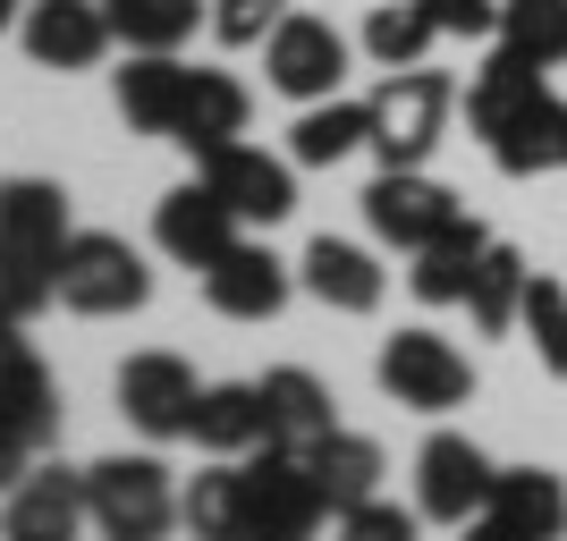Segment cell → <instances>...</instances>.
Masks as SVG:
<instances>
[{
	"mask_svg": "<svg viewBox=\"0 0 567 541\" xmlns=\"http://www.w3.org/2000/svg\"><path fill=\"white\" fill-rule=\"evenodd\" d=\"M69 195L51 178H9L0 187V313L34 322L60 305V254H69Z\"/></svg>",
	"mask_w": 567,
	"mask_h": 541,
	"instance_id": "1",
	"label": "cell"
},
{
	"mask_svg": "<svg viewBox=\"0 0 567 541\" xmlns=\"http://www.w3.org/2000/svg\"><path fill=\"white\" fill-rule=\"evenodd\" d=\"M153 296V271L127 237L111 229H76L69 254H60V305L85 313V322H118V313H144Z\"/></svg>",
	"mask_w": 567,
	"mask_h": 541,
	"instance_id": "5",
	"label": "cell"
},
{
	"mask_svg": "<svg viewBox=\"0 0 567 541\" xmlns=\"http://www.w3.org/2000/svg\"><path fill=\"white\" fill-rule=\"evenodd\" d=\"M306 466H313V482H322V499H331V517L381 491V440H364V431H348V424L322 431V440L306 448Z\"/></svg>",
	"mask_w": 567,
	"mask_h": 541,
	"instance_id": "26",
	"label": "cell"
},
{
	"mask_svg": "<svg viewBox=\"0 0 567 541\" xmlns=\"http://www.w3.org/2000/svg\"><path fill=\"white\" fill-rule=\"evenodd\" d=\"M187 85H195V69L178 51H127V69H118V118L136 136H178Z\"/></svg>",
	"mask_w": 567,
	"mask_h": 541,
	"instance_id": "16",
	"label": "cell"
},
{
	"mask_svg": "<svg viewBox=\"0 0 567 541\" xmlns=\"http://www.w3.org/2000/svg\"><path fill=\"white\" fill-rule=\"evenodd\" d=\"M288 18V0H213V34L220 43H262Z\"/></svg>",
	"mask_w": 567,
	"mask_h": 541,
	"instance_id": "35",
	"label": "cell"
},
{
	"mask_svg": "<svg viewBox=\"0 0 567 541\" xmlns=\"http://www.w3.org/2000/svg\"><path fill=\"white\" fill-rule=\"evenodd\" d=\"M25 18V0H0V25H18Z\"/></svg>",
	"mask_w": 567,
	"mask_h": 541,
	"instance_id": "39",
	"label": "cell"
},
{
	"mask_svg": "<svg viewBox=\"0 0 567 541\" xmlns=\"http://www.w3.org/2000/svg\"><path fill=\"white\" fill-rule=\"evenodd\" d=\"M517 330L534 339V355H543V373H550V381H567V288L550 280V271H534V280H525Z\"/></svg>",
	"mask_w": 567,
	"mask_h": 541,
	"instance_id": "33",
	"label": "cell"
},
{
	"mask_svg": "<svg viewBox=\"0 0 567 541\" xmlns=\"http://www.w3.org/2000/svg\"><path fill=\"white\" fill-rule=\"evenodd\" d=\"M543 76H550V69H534L525 51H508V43H499L492 60H483V69L466 76V127H474L483 144H492L499 127H508V118L525 111V102L543 94Z\"/></svg>",
	"mask_w": 567,
	"mask_h": 541,
	"instance_id": "23",
	"label": "cell"
},
{
	"mask_svg": "<svg viewBox=\"0 0 567 541\" xmlns=\"http://www.w3.org/2000/svg\"><path fill=\"white\" fill-rule=\"evenodd\" d=\"M483 153L499 162V178H550V169H567V102L543 85Z\"/></svg>",
	"mask_w": 567,
	"mask_h": 541,
	"instance_id": "17",
	"label": "cell"
},
{
	"mask_svg": "<svg viewBox=\"0 0 567 541\" xmlns=\"http://www.w3.org/2000/svg\"><path fill=\"white\" fill-rule=\"evenodd\" d=\"M18 330H25V322H9V313H0V431L43 457V448L60 440V381L43 373V355L25 347Z\"/></svg>",
	"mask_w": 567,
	"mask_h": 541,
	"instance_id": "11",
	"label": "cell"
},
{
	"mask_svg": "<svg viewBox=\"0 0 567 541\" xmlns=\"http://www.w3.org/2000/svg\"><path fill=\"white\" fill-rule=\"evenodd\" d=\"M373 381L406 406V415H450V406L474 398V364L441 339V330H390L381 355H373Z\"/></svg>",
	"mask_w": 567,
	"mask_h": 541,
	"instance_id": "6",
	"label": "cell"
},
{
	"mask_svg": "<svg viewBox=\"0 0 567 541\" xmlns=\"http://www.w3.org/2000/svg\"><path fill=\"white\" fill-rule=\"evenodd\" d=\"M102 18H111V43L127 51H178L213 9L204 0H102Z\"/></svg>",
	"mask_w": 567,
	"mask_h": 541,
	"instance_id": "29",
	"label": "cell"
},
{
	"mask_svg": "<svg viewBox=\"0 0 567 541\" xmlns=\"http://www.w3.org/2000/svg\"><path fill=\"white\" fill-rule=\"evenodd\" d=\"M262 76H271V94H288L297 111L306 102H331L348 85V34L331 18H306V9H288L271 34H262Z\"/></svg>",
	"mask_w": 567,
	"mask_h": 541,
	"instance_id": "7",
	"label": "cell"
},
{
	"mask_svg": "<svg viewBox=\"0 0 567 541\" xmlns=\"http://www.w3.org/2000/svg\"><path fill=\"white\" fill-rule=\"evenodd\" d=\"M229 541H255V533H229Z\"/></svg>",
	"mask_w": 567,
	"mask_h": 541,
	"instance_id": "41",
	"label": "cell"
},
{
	"mask_svg": "<svg viewBox=\"0 0 567 541\" xmlns=\"http://www.w3.org/2000/svg\"><path fill=\"white\" fill-rule=\"evenodd\" d=\"M364 111H373V136L364 144L381 153V169H424L441 127H450V111H457V85L441 69H390Z\"/></svg>",
	"mask_w": 567,
	"mask_h": 541,
	"instance_id": "4",
	"label": "cell"
},
{
	"mask_svg": "<svg viewBox=\"0 0 567 541\" xmlns=\"http://www.w3.org/2000/svg\"><path fill=\"white\" fill-rule=\"evenodd\" d=\"M0 541H34V533H0ZM69 541H76V533H69Z\"/></svg>",
	"mask_w": 567,
	"mask_h": 541,
	"instance_id": "40",
	"label": "cell"
},
{
	"mask_svg": "<svg viewBox=\"0 0 567 541\" xmlns=\"http://www.w3.org/2000/svg\"><path fill=\"white\" fill-rule=\"evenodd\" d=\"M76 524H85V474L76 466H25V482L9 491V524H0V533L69 541Z\"/></svg>",
	"mask_w": 567,
	"mask_h": 541,
	"instance_id": "21",
	"label": "cell"
},
{
	"mask_svg": "<svg viewBox=\"0 0 567 541\" xmlns=\"http://www.w3.org/2000/svg\"><path fill=\"white\" fill-rule=\"evenodd\" d=\"M441 34H457V43H483V34H499V0H415Z\"/></svg>",
	"mask_w": 567,
	"mask_h": 541,
	"instance_id": "36",
	"label": "cell"
},
{
	"mask_svg": "<svg viewBox=\"0 0 567 541\" xmlns=\"http://www.w3.org/2000/svg\"><path fill=\"white\" fill-rule=\"evenodd\" d=\"M195 406H204V381H195L187 355L144 347V355L118 364V415H127L144 440H187V431H195Z\"/></svg>",
	"mask_w": 567,
	"mask_h": 541,
	"instance_id": "8",
	"label": "cell"
},
{
	"mask_svg": "<svg viewBox=\"0 0 567 541\" xmlns=\"http://www.w3.org/2000/svg\"><path fill=\"white\" fill-rule=\"evenodd\" d=\"M483 246H492V229L474 212H457L450 229L432 237V246H415V271H406V288H415V305H466V288H474V262H483Z\"/></svg>",
	"mask_w": 567,
	"mask_h": 541,
	"instance_id": "18",
	"label": "cell"
},
{
	"mask_svg": "<svg viewBox=\"0 0 567 541\" xmlns=\"http://www.w3.org/2000/svg\"><path fill=\"white\" fill-rule=\"evenodd\" d=\"M297 280H306L331 313H373L381 288H390V271H381L364 246H348V237H313L306 262H297Z\"/></svg>",
	"mask_w": 567,
	"mask_h": 541,
	"instance_id": "20",
	"label": "cell"
},
{
	"mask_svg": "<svg viewBox=\"0 0 567 541\" xmlns=\"http://www.w3.org/2000/svg\"><path fill=\"white\" fill-rule=\"evenodd\" d=\"M499 43L525 51L534 69L567 60V0H499Z\"/></svg>",
	"mask_w": 567,
	"mask_h": 541,
	"instance_id": "31",
	"label": "cell"
},
{
	"mask_svg": "<svg viewBox=\"0 0 567 541\" xmlns=\"http://www.w3.org/2000/svg\"><path fill=\"white\" fill-rule=\"evenodd\" d=\"M195 178H204L237 220H255V229L297 212V178H288V162H271L262 144H213V153H195Z\"/></svg>",
	"mask_w": 567,
	"mask_h": 541,
	"instance_id": "10",
	"label": "cell"
},
{
	"mask_svg": "<svg viewBox=\"0 0 567 541\" xmlns=\"http://www.w3.org/2000/svg\"><path fill=\"white\" fill-rule=\"evenodd\" d=\"M178 524H187L195 541H229L237 533V457H213V466L178 491Z\"/></svg>",
	"mask_w": 567,
	"mask_h": 541,
	"instance_id": "32",
	"label": "cell"
},
{
	"mask_svg": "<svg viewBox=\"0 0 567 541\" xmlns=\"http://www.w3.org/2000/svg\"><path fill=\"white\" fill-rule=\"evenodd\" d=\"M483 508H492L499 524L534 533V541H559L567 533V482H559V474H543V466H499Z\"/></svg>",
	"mask_w": 567,
	"mask_h": 541,
	"instance_id": "24",
	"label": "cell"
},
{
	"mask_svg": "<svg viewBox=\"0 0 567 541\" xmlns=\"http://www.w3.org/2000/svg\"><path fill=\"white\" fill-rule=\"evenodd\" d=\"M262 424H271V448H297V457H306L322 431H339V406L306 364H280V373H262Z\"/></svg>",
	"mask_w": 567,
	"mask_h": 541,
	"instance_id": "19",
	"label": "cell"
},
{
	"mask_svg": "<svg viewBox=\"0 0 567 541\" xmlns=\"http://www.w3.org/2000/svg\"><path fill=\"white\" fill-rule=\"evenodd\" d=\"M85 524L102 541H169L178 524V482L162 457H102L85 466Z\"/></svg>",
	"mask_w": 567,
	"mask_h": 541,
	"instance_id": "3",
	"label": "cell"
},
{
	"mask_svg": "<svg viewBox=\"0 0 567 541\" xmlns=\"http://www.w3.org/2000/svg\"><path fill=\"white\" fill-rule=\"evenodd\" d=\"M492 457L466 440V431H432L415 448V517L424 524H474L483 499H492Z\"/></svg>",
	"mask_w": 567,
	"mask_h": 541,
	"instance_id": "9",
	"label": "cell"
},
{
	"mask_svg": "<svg viewBox=\"0 0 567 541\" xmlns=\"http://www.w3.org/2000/svg\"><path fill=\"white\" fill-rule=\"evenodd\" d=\"M432 43H441V25H432L415 0H381L373 18H364V51H373V69H424Z\"/></svg>",
	"mask_w": 567,
	"mask_h": 541,
	"instance_id": "30",
	"label": "cell"
},
{
	"mask_svg": "<svg viewBox=\"0 0 567 541\" xmlns=\"http://www.w3.org/2000/svg\"><path fill=\"white\" fill-rule=\"evenodd\" d=\"M288 288H297V271H288L271 246H246V237H237L220 262H204V305H213L220 322H271V313L288 305Z\"/></svg>",
	"mask_w": 567,
	"mask_h": 541,
	"instance_id": "14",
	"label": "cell"
},
{
	"mask_svg": "<svg viewBox=\"0 0 567 541\" xmlns=\"http://www.w3.org/2000/svg\"><path fill=\"white\" fill-rule=\"evenodd\" d=\"M525 280H534V262L492 237L483 262H474V288H466V322L483 330V339H508V330H517V305H525Z\"/></svg>",
	"mask_w": 567,
	"mask_h": 541,
	"instance_id": "27",
	"label": "cell"
},
{
	"mask_svg": "<svg viewBox=\"0 0 567 541\" xmlns=\"http://www.w3.org/2000/svg\"><path fill=\"white\" fill-rule=\"evenodd\" d=\"M25 466H34V448H18L9 431H0V499H9V491L25 482Z\"/></svg>",
	"mask_w": 567,
	"mask_h": 541,
	"instance_id": "37",
	"label": "cell"
},
{
	"mask_svg": "<svg viewBox=\"0 0 567 541\" xmlns=\"http://www.w3.org/2000/svg\"><path fill=\"white\" fill-rule=\"evenodd\" d=\"M331 524V499L313 482V466L297 448H271L262 440L246 466H237V533L255 541H313Z\"/></svg>",
	"mask_w": 567,
	"mask_h": 541,
	"instance_id": "2",
	"label": "cell"
},
{
	"mask_svg": "<svg viewBox=\"0 0 567 541\" xmlns=\"http://www.w3.org/2000/svg\"><path fill=\"white\" fill-rule=\"evenodd\" d=\"M457 533H466V541H534V533H517V524H499L492 508H483L474 524H457Z\"/></svg>",
	"mask_w": 567,
	"mask_h": 541,
	"instance_id": "38",
	"label": "cell"
},
{
	"mask_svg": "<svg viewBox=\"0 0 567 541\" xmlns=\"http://www.w3.org/2000/svg\"><path fill=\"white\" fill-rule=\"evenodd\" d=\"M373 136V111H364V102H306V111H297V127H288V162L297 169H331V162H348L355 144Z\"/></svg>",
	"mask_w": 567,
	"mask_h": 541,
	"instance_id": "28",
	"label": "cell"
},
{
	"mask_svg": "<svg viewBox=\"0 0 567 541\" xmlns=\"http://www.w3.org/2000/svg\"><path fill=\"white\" fill-rule=\"evenodd\" d=\"M415 508H399V499H355V508H339V541H415Z\"/></svg>",
	"mask_w": 567,
	"mask_h": 541,
	"instance_id": "34",
	"label": "cell"
},
{
	"mask_svg": "<svg viewBox=\"0 0 567 541\" xmlns=\"http://www.w3.org/2000/svg\"><path fill=\"white\" fill-rule=\"evenodd\" d=\"M237 229H246V220H237L229 204L204 187V178H195V187H169V195H162V212H153V237H162V254H169V262H187V271L220 262V254L237 246Z\"/></svg>",
	"mask_w": 567,
	"mask_h": 541,
	"instance_id": "15",
	"label": "cell"
},
{
	"mask_svg": "<svg viewBox=\"0 0 567 541\" xmlns=\"http://www.w3.org/2000/svg\"><path fill=\"white\" fill-rule=\"evenodd\" d=\"M187 440L204 448V457H255V448L271 440V424H262V381H213L204 406H195Z\"/></svg>",
	"mask_w": 567,
	"mask_h": 541,
	"instance_id": "22",
	"label": "cell"
},
{
	"mask_svg": "<svg viewBox=\"0 0 567 541\" xmlns=\"http://www.w3.org/2000/svg\"><path fill=\"white\" fill-rule=\"evenodd\" d=\"M246 85H237L229 69H195V85H187V111H178V136L169 144H187V153H213V144H237L246 136Z\"/></svg>",
	"mask_w": 567,
	"mask_h": 541,
	"instance_id": "25",
	"label": "cell"
},
{
	"mask_svg": "<svg viewBox=\"0 0 567 541\" xmlns=\"http://www.w3.org/2000/svg\"><path fill=\"white\" fill-rule=\"evenodd\" d=\"M457 212H466V204H457L441 178H424V169H381L373 187H364V220H373V237H381V246H399V254L432 246Z\"/></svg>",
	"mask_w": 567,
	"mask_h": 541,
	"instance_id": "12",
	"label": "cell"
},
{
	"mask_svg": "<svg viewBox=\"0 0 567 541\" xmlns=\"http://www.w3.org/2000/svg\"><path fill=\"white\" fill-rule=\"evenodd\" d=\"M18 43L34 69H94L102 51H111V18H102V0H25V18H18Z\"/></svg>",
	"mask_w": 567,
	"mask_h": 541,
	"instance_id": "13",
	"label": "cell"
}]
</instances>
